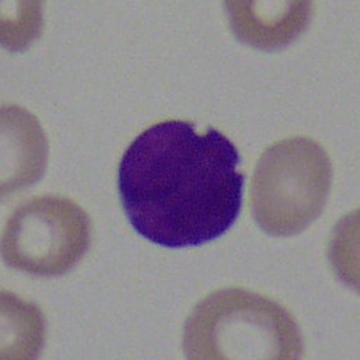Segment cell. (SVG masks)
I'll use <instances>...</instances> for the list:
<instances>
[{
    "instance_id": "1",
    "label": "cell",
    "mask_w": 360,
    "mask_h": 360,
    "mask_svg": "<svg viewBox=\"0 0 360 360\" xmlns=\"http://www.w3.org/2000/svg\"><path fill=\"white\" fill-rule=\"evenodd\" d=\"M237 148L207 128L163 121L125 150L118 191L134 229L166 248L198 247L221 237L237 220L244 176Z\"/></svg>"
},
{
    "instance_id": "2",
    "label": "cell",
    "mask_w": 360,
    "mask_h": 360,
    "mask_svg": "<svg viewBox=\"0 0 360 360\" xmlns=\"http://www.w3.org/2000/svg\"><path fill=\"white\" fill-rule=\"evenodd\" d=\"M184 351L189 359H299L303 342L282 304L227 288L195 306L184 327Z\"/></svg>"
},
{
    "instance_id": "3",
    "label": "cell",
    "mask_w": 360,
    "mask_h": 360,
    "mask_svg": "<svg viewBox=\"0 0 360 360\" xmlns=\"http://www.w3.org/2000/svg\"><path fill=\"white\" fill-rule=\"evenodd\" d=\"M331 185V159L320 143L304 136L278 141L255 166L252 216L271 236L297 234L321 214Z\"/></svg>"
},
{
    "instance_id": "4",
    "label": "cell",
    "mask_w": 360,
    "mask_h": 360,
    "mask_svg": "<svg viewBox=\"0 0 360 360\" xmlns=\"http://www.w3.org/2000/svg\"><path fill=\"white\" fill-rule=\"evenodd\" d=\"M91 221L72 199L42 195L18 206L1 237L4 262L37 276H59L89 250Z\"/></svg>"
},
{
    "instance_id": "5",
    "label": "cell",
    "mask_w": 360,
    "mask_h": 360,
    "mask_svg": "<svg viewBox=\"0 0 360 360\" xmlns=\"http://www.w3.org/2000/svg\"><path fill=\"white\" fill-rule=\"evenodd\" d=\"M310 7L309 3H288L278 4L276 11L269 13V4H227L237 37L262 49H276L292 42L306 28Z\"/></svg>"
}]
</instances>
